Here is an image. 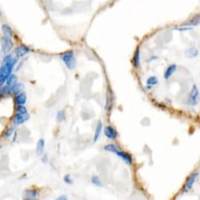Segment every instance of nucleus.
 I'll list each match as a JSON object with an SVG mask.
<instances>
[{"instance_id":"29","label":"nucleus","mask_w":200,"mask_h":200,"mask_svg":"<svg viewBox=\"0 0 200 200\" xmlns=\"http://www.w3.org/2000/svg\"><path fill=\"white\" fill-rule=\"evenodd\" d=\"M177 30H179V31H188V30H191L192 28H189V27H183V28H176Z\"/></svg>"},{"instance_id":"2","label":"nucleus","mask_w":200,"mask_h":200,"mask_svg":"<svg viewBox=\"0 0 200 200\" xmlns=\"http://www.w3.org/2000/svg\"><path fill=\"white\" fill-rule=\"evenodd\" d=\"M60 58H61V60L64 63L67 69H69V70H72V69H75L76 60H75V56L73 51L70 50L64 53V54H62Z\"/></svg>"},{"instance_id":"8","label":"nucleus","mask_w":200,"mask_h":200,"mask_svg":"<svg viewBox=\"0 0 200 200\" xmlns=\"http://www.w3.org/2000/svg\"><path fill=\"white\" fill-rule=\"evenodd\" d=\"M29 52H30V49L28 47V46H25V45H21V46L15 48L14 50V54L17 58L18 57H24V56L28 54Z\"/></svg>"},{"instance_id":"20","label":"nucleus","mask_w":200,"mask_h":200,"mask_svg":"<svg viewBox=\"0 0 200 200\" xmlns=\"http://www.w3.org/2000/svg\"><path fill=\"white\" fill-rule=\"evenodd\" d=\"M16 83H17V75H14V74H11V75L7 78V79L6 80L7 86H8L9 87H11V86Z\"/></svg>"},{"instance_id":"18","label":"nucleus","mask_w":200,"mask_h":200,"mask_svg":"<svg viewBox=\"0 0 200 200\" xmlns=\"http://www.w3.org/2000/svg\"><path fill=\"white\" fill-rule=\"evenodd\" d=\"M198 22H199V16L197 15L196 17H193L192 19L190 20V21H188V22H185V23L181 25V27H189V26H195V25H198Z\"/></svg>"},{"instance_id":"13","label":"nucleus","mask_w":200,"mask_h":200,"mask_svg":"<svg viewBox=\"0 0 200 200\" xmlns=\"http://www.w3.org/2000/svg\"><path fill=\"white\" fill-rule=\"evenodd\" d=\"M177 69V65H176V64L169 65V66L168 67L167 69H166V72H165L164 78L166 79H169L170 78L171 76H172L173 74H174V72H176Z\"/></svg>"},{"instance_id":"22","label":"nucleus","mask_w":200,"mask_h":200,"mask_svg":"<svg viewBox=\"0 0 200 200\" xmlns=\"http://www.w3.org/2000/svg\"><path fill=\"white\" fill-rule=\"evenodd\" d=\"M159 83V79L158 78H157L156 76H151L149 77V78L147 79V85H148V86H155V85L158 84Z\"/></svg>"},{"instance_id":"16","label":"nucleus","mask_w":200,"mask_h":200,"mask_svg":"<svg viewBox=\"0 0 200 200\" xmlns=\"http://www.w3.org/2000/svg\"><path fill=\"white\" fill-rule=\"evenodd\" d=\"M140 49L137 48V49L136 50L135 53H134V55H133V63L136 69H138L139 66H140Z\"/></svg>"},{"instance_id":"30","label":"nucleus","mask_w":200,"mask_h":200,"mask_svg":"<svg viewBox=\"0 0 200 200\" xmlns=\"http://www.w3.org/2000/svg\"><path fill=\"white\" fill-rule=\"evenodd\" d=\"M57 199H58V200H67V199H68V197H67L65 195H60V196H59L58 198H57Z\"/></svg>"},{"instance_id":"1","label":"nucleus","mask_w":200,"mask_h":200,"mask_svg":"<svg viewBox=\"0 0 200 200\" xmlns=\"http://www.w3.org/2000/svg\"><path fill=\"white\" fill-rule=\"evenodd\" d=\"M17 61V57H13L10 54H8L4 57L2 66L0 67V86L6 83V80L12 74V71L16 65Z\"/></svg>"},{"instance_id":"11","label":"nucleus","mask_w":200,"mask_h":200,"mask_svg":"<svg viewBox=\"0 0 200 200\" xmlns=\"http://www.w3.org/2000/svg\"><path fill=\"white\" fill-rule=\"evenodd\" d=\"M116 154L117 155L119 158L122 159V160H123V161L125 162L126 164L131 165L132 163H133V160H132L131 155H129L128 153L124 152V151H121V150H119V151H118Z\"/></svg>"},{"instance_id":"24","label":"nucleus","mask_w":200,"mask_h":200,"mask_svg":"<svg viewBox=\"0 0 200 200\" xmlns=\"http://www.w3.org/2000/svg\"><path fill=\"white\" fill-rule=\"evenodd\" d=\"M16 111H17V113H20V114H22V115L28 114L27 108L25 107V106L22 105V104H19V105L17 106Z\"/></svg>"},{"instance_id":"27","label":"nucleus","mask_w":200,"mask_h":200,"mask_svg":"<svg viewBox=\"0 0 200 200\" xmlns=\"http://www.w3.org/2000/svg\"><path fill=\"white\" fill-rule=\"evenodd\" d=\"M13 127H10V128H8L7 130H6V132L4 133L3 134V137H5V138H8V137H10V136L13 134Z\"/></svg>"},{"instance_id":"6","label":"nucleus","mask_w":200,"mask_h":200,"mask_svg":"<svg viewBox=\"0 0 200 200\" xmlns=\"http://www.w3.org/2000/svg\"><path fill=\"white\" fill-rule=\"evenodd\" d=\"M39 193L36 189H26L23 192V198L26 200L37 199Z\"/></svg>"},{"instance_id":"26","label":"nucleus","mask_w":200,"mask_h":200,"mask_svg":"<svg viewBox=\"0 0 200 200\" xmlns=\"http://www.w3.org/2000/svg\"><path fill=\"white\" fill-rule=\"evenodd\" d=\"M65 119L64 117V112L63 110H60L59 112H57V120L58 122H62L64 119Z\"/></svg>"},{"instance_id":"7","label":"nucleus","mask_w":200,"mask_h":200,"mask_svg":"<svg viewBox=\"0 0 200 200\" xmlns=\"http://www.w3.org/2000/svg\"><path fill=\"white\" fill-rule=\"evenodd\" d=\"M30 118L29 115H22L20 113H17L14 115L13 118V122L15 125H21L24 122H26L28 119Z\"/></svg>"},{"instance_id":"4","label":"nucleus","mask_w":200,"mask_h":200,"mask_svg":"<svg viewBox=\"0 0 200 200\" xmlns=\"http://www.w3.org/2000/svg\"><path fill=\"white\" fill-rule=\"evenodd\" d=\"M198 94H199V93H198V88H197V86L195 85H194L188 98V104L190 105H195V104H197Z\"/></svg>"},{"instance_id":"17","label":"nucleus","mask_w":200,"mask_h":200,"mask_svg":"<svg viewBox=\"0 0 200 200\" xmlns=\"http://www.w3.org/2000/svg\"><path fill=\"white\" fill-rule=\"evenodd\" d=\"M198 50L194 47H191L189 49H187L185 50V52H184L185 57H188V58H194V57H195L198 55Z\"/></svg>"},{"instance_id":"5","label":"nucleus","mask_w":200,"mask_h":200,"mask_svg":"<svg viewBox=\"0 0 200 200\" xmlns=\"http://www.w3.org/2000/svg\"><path fill=\"white\" fill-rule=\"evenodd\" d=\"M198 177V172H195L192 173L188 177L187 181L185 182V186H184V189L186 190H190V189L192 188V187L194 186V184L196 181L197 178Z\"/></svg>"},{"instance_id":"12","label":"nucleus","mask_w":200,"mask_h":200,"mask_svg":"<svg viewBox=\"0 0 200 200\" xmlns=\"http://www.w3.org/2000/svg\"><path fill=\"white\" fill-rule=\"evenodd\" d=\"M26 101H27V95L25 93L21 92V93L15 95L14 102L17 105H19V104H22V105H24V104L26 103Z\"/></svg>"},{"instance_id":"28","label":"nucleus","mask_w":200,"mask_h":200,"mask_svg":"<svg viewBox=\"0 0 200 200\" xmlns=\"http://www.w3.org/2000/svg\"><path fill=\"white\" fill-rule=\"evenodd\" d=\"M64 181L68 184H72V179H71V176L69 175V174H66V175L64 177Z\"/></svg>"},{"instance_id":"23","label":"nucleus","mask_w":200,"mask_h":200,"mask_svg":"<svg viewBox=\"0 0 200 200\" xmlns=\"http://www.w3.org/2000/svg\"><path fill=\"white\" fill-rule=\"evenodd\" d=\"M91 182L93 183V184H94L95 186H98V187H102L103 186L102 181H101L100 177L98 176H93L91 177Z\"/></svg>"},{"instance_id":"19","label":"nucleus","mask_w":200,"mask_h":200,"mask_svg":"<svg viewBox=\"0 0 200 200\" xmlns=\"http://www.w3.org/2000/svg\"><path fill=\"white\" fill-rule=\"evenodd\" d=\"M2 30L4 33V36H8V37H10V38H13V31L8 25H2Z\"/></svg>"},{"instance_id":"21","label":"nucleus","mask_w":200,"mask_h":200,"mask_svg":"<svg viewBox=\"0 0 200 200\" xmlns=\"http://www.w3.org/2000/svg\"><path fill=\"white\" fill-rule=\"evenodd\" d=\"M104 149L106 151H110V152L115 153V154L119 150V148H118L116 145H112V144L105 145V146L104 147Z\"/></svg>"},{"instance_id":"31","label":"nucleus","mask_w":200,"mask_h":200,"mask_svg":"<svg viewBox=\"0 0 200 200\" xmlns=\"http://www.w3.org/2000/svg\"><path fill=\"white\" fill-rule=\"evenodd\" d=\"M2 17V12H1V10H0V17Z\"/></svg>"},{"instance_id":"15","label":"nucleus","mask_w":200,"mask_h":200,"mask_svg":"<svg viewBox=\"0 0 200 200\" xmlns=\"http://www.w3.org/2000/svg\"><path fill=\"white\" fill-rule=\"evenodd\" d=\"M44 148H45V140L43 139H39L36 145V154L38 155H42L43 154Z\"/></svg>"},{"instance_id":"14","label":"nucleus","mask_w":200,"mask_h":200,"mask_svg":"<svg viewBox=\"0 0 200 200\" xmlns=\"http://www.w3.org/2000/svg\"><path fill=\"white\" fill-rule=\"evenodd\" d=\"M102 128H103L102 122H101V121H99V122H98V125H97L96 130H95L94 137H93V142H97L98 140V139L100 138L101 132H102Z\"/></svg>"},{"instance_id":"9","label":"nucleus","mask_w":200,"mask_h":200,"mask_svg":"<svg viewBox=\"0 0 200 200\" xmlns=\"http://www.w3.org/2000/svg\"><path fill=\"white\" fill-rule=\"evenodd\" d=\"M104 135L107 137L108 139H116L118 136V133L116 130H115L113 127L110 126H107L104 128Z\"/></svg>"},{"instance_id":"25","label":"nucleus","mask_w":200,"mask_h":200,"mask_svg":"<svg viewBox=\"0 0 200 200\" xmlns=\"http://www.w3.org/2000/svg\"><path fill=\"white\" fill-rule=\"evenodd\" d=\"M10 94V87L6 85L3 87L0 88V96H7V95Z\"/></svg>"},{"instance_id":"10","label":"nucleus","mask_w":200,"mask_h":200,"mask_svg":"<svg viewBox=\"0 0 200 200\" xmlns=\"http://www.w3.org/2000/svg\"><path fill=\"white\" fill-rule=\"evenodd\" d=\"M25 89V86L22 83H16L11 87H10V93L12 95H17L21 93Z\"/></svg>"},{"instance_id":"3","label":"nucleus","mask_w":200,"mask_h":200,"mask_svg":"<svg viewBox=\"0 0 200 200\" xmlns=\"http://www.w3.org/2000/svg\"><path fill=\"white\" fill-rule=\"evenodd\" d=\"M12 38L8 36H2L1 38V46H2V51L4 54H8L11 51L13 47V42L12 41Z\"/></svg>"}]
</instances>
